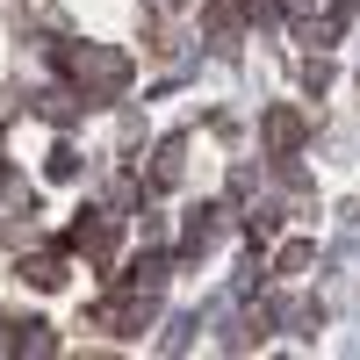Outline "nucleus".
Returning a JSON list of instances; mask_svg holds the SVG:
<instances>
[{
  "label": "nucleus",
  "instance_id": "f03ea898",
  "mask_svg": "<svg viewBox=\"0 0 360 360\" xmlns=\"http://www.w3.org/2000/svg\"><path fill=\"white\" fill-rule=\"evenodd\" d=\"M295 137H303V115H295V108L266 115V144H274V152H295Z\"/></svg>",
  "mask_w": 360,
  "mask_h": 360
},
{
  "label": "nucleus",
  "instance_id": "7ed1b4c3",
  "mask_svg": "<svg viewBox=\"0 0 360 360\" xmlns=\"http://www.w3.org/2000/svg\"><path fill=\"white\" fill-rule=\"evenodd\" d=\"M37 115H44V123H72V115H79V94L51 86V94H37Z\"/></svg>",
  "mask_w": 360,
  "mask_h": 360
},
{
  "label": "nucleus",
  "instance_id": "39448f33",
  "mask_svg": "<svg viewBox=\"0 0 360 360\" xmlns=\"http://www.w3.org/2000/svg\"><path fill=\"white\" fill-rule=\"evenodd\" d=\"M22 274L37 281V288H58V281H65V259H58V252H44V259H29Z\"/></svg>",
  "mask_w": 360,
  "mask_h": 360
},
{
  "label": "nucleus",
  "instance_id": "20e7f679",
  "mask_svg": "<svg viewBox=\"0 0 360 360\" xmlns=\"http://www.w3.org/2000/svg\"><path fill=\"white\" fill-rule=\"evenodd\" d=\"M180 159H188V137H166L159 159H152V180H159V188H166V180H180Z\"/></svg>",
  "mask_w": 360,
  "mask_h": 360
},
{
  "label": "nucleus",
  "instance_id": "423d86ee",
  "mask_svg": "<svg viewBox=\"0 0 360 360\" xmlns=\"http://www.w3.org/2000/svg\"><path fill=\"white\" fill-rule=\"evenodd\" d=\"M79 173V152H72V144H58V152H51V180H72Z\"/></svg>",
  "mask_w": 360,
  "mask_h": 360
},
{
  "label": "nucleus",
  "instance_id": "f257e3e1",
  "mask_svg": "<svg viewBox=\"0 0 360 360\" xmlns=\"http://www.w3.org/2000/svg\"><path fill=\"white\" fill-rule=\"evenodd\" d=\"M65 65H72V79L86 86V94H123V79H130V58L123 51H101V44L65 51Z\"/></svg>",
  "mask_w": 360,
  "mask_h": 360
}]
</instances>
